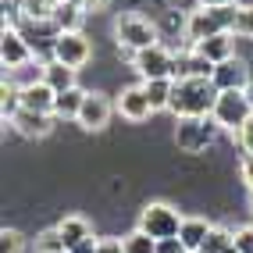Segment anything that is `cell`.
<instances>
[{"label": "cell", "mask_w": 253, "mask_h": 253, "mask_svg": "<svg viewBox=\"0 0 253 253\" xmlns=\"http://www.w3.org/2000/svg\"><path fill=\"white\" fill-rule=\"evenodd\" d=\"M217 89L214 79H175V93H171V111L175 118H211L217 104Z\"/></svg>", "instance_id": "6da1fadb"}, {"label": "cell", "mask_w": 253, "mask_h": 253, "mask_svg": "<svg viewBox=\"0 0 253 253\" xmlns=\"http://www.w3.org/2000/svg\"><path fill=\"white\" fill-rule=\"evenodd\" d=\"M235 18H239V7H196L185 22V40L193 46L204 43L211 36H221V32H235Z\"/></svg>", "instance_id": "7a4b0ae2"}, {"label": "cell", "mask_w": 253, "mask_h": 253, "mask_svg": "<svg viewBox=\"0 0 253 253\" xmlns=\"http://www.w3.org/2000/svg\"><path fill=\"white\" fill-rule=\"evenodd\" d=\"M211 118H214L217 128L239 136V132L246 128V122L253 118V100H250V93H246V89H225V93H217V104H214Z\"/></svg>", "instance_id": "3957f363"}, {"label": "cell", "mask_w": 253, "mask_h": 253, "mask_svg": "<svg viewBox=\"0 0 253 253\" xmlns=\"http://www.w3.org/2000/svg\"><path fill=\"white\" fill-rule=\"evenodd\" d=\"M182 221L185 217L171 207V204H164V200H154V204H146L139 211V232H146L150 239H178V232H182Z\"/></svg>", "instance_id": "277c9868"}, {"label": "cell", "mask_w": 253, "mask_h": 253, "mask_svg": "<svg viewBox=\"0 0 253 253\" xmlns=\"http://www.w3.org/2000/svg\"><path fill=\"white\" fill-rule=\"evenodd\" d=\"M114 36H118V43L125 50L139 54V50L157 46V25L150 18H143V14H136V11H122L114 18Z\"/></svg>", "instance_id": "5b68a950"}, {"label": "cell", "mask_w": 253, "mask_h": 253, "mask_svg": "<svg viewBox=\"0 0 253 253\" xmlns=\"http://www.w3.org/2000/svg\"><path fill=\"white\" fill-rule=\"evenodd\" d=\"M217 136V125L214 118H178V128H175V143L178 150L185 154H200V150H207Z\"/></svg>", "instance_id": "8992f818"}, {"label": "cell", "mask_w": 253, "mask_h": 253, "mask_svg": "<svg viewBox=\"0 0 253 253\" xmlns=\"http://www.w3.org/2000/svg\"><path fill=\"white\" fill-rule=\"evenodd\" d=\"M132 68L139 72L143 82H150V79H175V54L157 43V46H150V50L132 54Z\"/></svg>", "instance_id": "52a82bcc"}, {"label": "cell", "mask_w": 253, "mask_h": 253, "mask_svg": "<svg viewBox=\"0 0 253 253\" xmlns=\"http://www.w3.org/2000/svg\"><path fill=\"white\" fill-rule=\"evenodd\" d=\"M50 57L79 72L82 64L93 57V46H89V40L82 36V32H61V36L54 40V46H50Z\"/></svg>", "instance_id": "ba28073f"}, {"label": "cell", "mask_w": 253, "mask_h": 253, "mask_svg": "<svg viewBox=\"0 0 253 253\" xmlns=\"http://www.w3.org/2000/svg\"><path fill=\"white\" fill-rule=\"evenodd\" d=\"M0 61H4L7 72H14V68H22V64L32 61V43L25 40V32L4 25V32H0Z\"/></svg>", "instance_id": "9c48e42d"}, {"label": "cell", "mask_w": 253, "mask_h": 253, "mask_svg": "<svg viewBox=\"0 0 253 253\" xmlns=\"http://www.w3.org/2000/svg\"><path fill=\"white\" fill-rule=\"evenodd\" d=\"M111 114H114V104L104 93H86V104L79 111V125L86 132H100V128H107Z\"/></svg>", "instance_id": "30bf717a"}, {"label": "cell", "mask_w": 253, "mask_h": 253, "mask_svg": "<svg viewBox=\"0 0 253 253\" xmlns=\"http://www.w3.org/2000/svg\"><path fill=\"white\" fill-rule=\"evenodd\" d=\"M11 128L18 132V136H25V139H43V136H50V128H54V114H46V111H18L11 118Z\"/></svg>", "instance_id": "8fae6325"}, {"label": "cell", "mask_w": 253, "mask_h": 253, "mask_svg": "<svg viewBox=\"0 0 253 253\" xmlns=\"http://www.w3.org/2000/svg\"><path fill=\"white\" fill-rule=\"evenodd\" d=\"M214 86L217 89H250V68H246V61H239V57H228V61H221V64H214Z\"/></svg>", "instance_id": "7c38bea8"}, {"label": "cell", "mask_w": 253, "mask_h": 253, "mask_svg": "<svg viewBox=\"0 0 253 253\" xmlns=\"http://www.w3.org/2000/svg\"><path fill=\"white\" fill-rule=\"evenodd\" d=\"M118 114L128 118V122H146L150 114H154V107H150V100H146V89H143V82L139 86H128L122 89V96H118Z\"/></svg>", "instance_id": "4fadbf2b"}, {"label": "cell", "mask_w": 253, "mask_h": 253, "mask_svg": "<svg viewBox=\"0 0 253 253\" xmlns=\"http://www.w3.org/2000/svg\"><path fill=\"white\" fill-rule=\"evenodd\" d=\"M204 61H211V64H221V61H228V57H235V32H221V36H211V40H204V43H196L193 46Z\"/></svg>", "instance_id": "5bb4252c"}, {"label": "cell", "mask_w": 253, "mask_h": 253, "mask_svg": "<svg viewBox=\"0 0 253 253\" xmlns=\"http://www.w3.org/2000/svg\"><path fill=\"white\" fill-rule=\"evenodd\" d=\"M211 228H214V225L207 221V217H185L178 239H182V246L189 250V253H200V246H204V239L211 235Z\"/></svg>", "instance_id": "9a60e30c"}, {"label": "cell", "mask_w": 253, "mask_h": 253, "mask_svg": "<svg viewBox=\"0 0 253 253\" xmlns=\"http://www.w3.org/2000/svg\"><path fill=\"white\" fill-rule=\"evenodd\" d=\"M54 100L57 93L46 86V82H36V86H25L22 89V107L25 111H46V114H54Z\"/></svg>", "instance_id": "2e32d148"}, {"label": "cell", "mask_w": 253, "mask_h": 253, "mask_svg": "<svg viewBox=\"0 0 253 253\" xmlns=\"http://www.w3.org/2000/svg\"><path fill=\"white\" fill-rule=\"evenodd\" d=\"M82 104H86V93H82L79 86L75 89H64V93H57V100H54V118L57 122H79V111H82Z\"/></svg>", "instance_id": "e0dca14e"}, {"label": "cell", "mask_w": 253, "mask_h": 253, "mask_svg": "<svg viewBox=\"0 0 253 253\" xmlns=\"http://www.w3.org/2000/svg\"><path fill=\"white\" fill-rule=\"evenodd\" d=\"M43 82L54 93H64V89H75V68H68V64H61L50 57L46 61V68H43Z\"/></svg>", "instance_id": "ac0fdd59"}, {"label": "cell", "mask_w": 253, "mask_h": 253, "mask_svg": "<svg viewBox=\"0 0 253 253\" xmlns=\"http://www.w3.org/2000/svg\"><path fill=\"white\" fill-rule=\"evenodd\" d=\"M82 18H86V7L79 4V0H72V4L64 7H54V29L57 32H82Z\"/></svg>", "instance_id": "d6986e66"}, {"label": "cell", "mask_w": 253, "mask_h": 253, "mask_svg": "<svg viewBox=\"0 0 253 253\" xmlns=\"http://www.w3.org/2000/svg\"><path fill=\"white\" fill-rule=\"evenodd\" d=\"M143 89H146V100L154 107V114L168 111L171 107V93H175V79H150V82H143Z\"/></svg>", "instance_id": "ffe728a7"}, {"label": "cell", "mask_w": 253, "mask_h": 253, "mask_svg": "<svg viewBox=\"0 0 253 253\" xmlns=\"http://www.w3.org/2000/svg\"><path fill=\"white\" fill-rule=\"evenodd\" d=\"M57 232H61L64 246L72 250L75 243H82V239H89V235H93V225H89L82 214H68V217H64V221L57 225Z\"/></svg>", "instance_id": "44dd1931"}, {"label": "cell", "mask_w": 253, "mask_h": 253, "mask_svg": "<svg viewBox=\"0 0 253 253\" xmlns=\"http://www.w3.org/2000/svg\"><path fill=\"white\" fill-rule=\"evenodd\" d=\"M18 111H22V89L4 79V89H0V114H4V122L11 125V118L18 114Z\"/></svg>", "instance_id": "7402d4cb"}, {"label": "cell", "mask_w": 253, "mask_h": 253, "mask_svg": "<svg viewBox=\"0 0 253 253\" xmlns=\"http://www.w3.org/2000/svg\"><path fill=\"white\" fill-rule=\"evenodd\" d=\"M43 68H46V64H22V68H14L11 75H7V82H14V86H18V89H25V86H36V82H43Z\"/></svg>", "instance_id": "603a6c76"}, {"label": "cell", "mask_w": 253, "mask_h": 253, "mask_svg": "<svg viewBox=\"0 0 253 253\" xmlns=\"http://www.w3.org/2000/svg\"><path fill=\"white\" fill-rule=\"evenodd\" d=\"M232 246H235V232H228V228H211V235L204 239L200 253H228Z\"/></svg>", "instance_id": "cb8c5ba5"}, {"label": "cell", "mask_w": 253, "mask_h": 253, "mask_svg": "<svg viewBox=\"0 0 253 253\" xmlns=\"http://www.w3.org/2000/svg\"><path fill=\"white\" fill-rule=\"evenodd\" d=\"M18 7L25 14V22H50L54 18V7L46 0H18Z\"/></svg>", "instance_id": "d4e9b609"}, {"label": "cell", "mask_w": 253, "mask_h": 253, "mask_svg": "<svg viewBox=\"0 0 253 253\" xmlns=\"http://www.w3.org/2000/svg\"><path fill=\"white\" fill-rule=\"evenodd\" d=\"M125 253H157V239H150L146 232H132L125 235Z\"/></svg>", "instance_id": "484cf974"}, {"label": "cell", "mask_w": 253, "mask_h": 253, "mask_svg": "<svg viewBox=\"0 0 253 253\" xmlns=\"http://www.w3.org/2000/svg\"><path fill=\"white\" fill-rule=\"evenodd\" d=\"M61 250H68V246H64V239H61L57 228H46L40 239H36V253H61Z\"/></svg>", "instance_id": "4316f807"}, {"label": "cell", "mask_w": 253, "mask_h": 253, "mask_svg": "<svg viewBox=\"0 0 253 253\" xmlns=\"http://www.w3.org/2000/svg\"><path fill=\"white\" fill-rule=\"evenodd\" d=\"M0 253H25V235L14 228H4L0 232Z\"/></svg>", "instance_id": "83f0119b"}, {"label": "cell", "mask_w": 253, "mask_h": 253, "mask_svg": "<svg viewBox=\"0 0 253 253\" xmlns=\"http://www.w3.org/2000/svg\"><path fill=\"white\" fill-rule=\"evenodd\" d=\"M235 36L253 40V4H250V7H239V18H235Z\"/></svg>", "instance_id": "f1b7e54d"}, {"label": "cell", "mask_w": 253, "mask_h": 253, "mask_svg": "<svg viewBox=\"0 0 253 253\" xmlns=\"http://www.w3.org/2000/svg\"><path fill=\"white\" fill-rule=\"evenodd\" d=\"M235 250H239V253H253V225L235 228Z\"/></svg>", "instance_id": "f546056e"}, {"label": "cell", "mask_w": 253, "mask_h": 253, "mask_svg": "<svg viewBox=\"0 0 253 253\" xmlns=\"http://www.w3.org/2000/svg\"><path fill=\"white\" fill-rule=\"evenodd\" d=\"M96 253H125V239H118V235H104V239L96 243Z\"/></svg>", "instance_id": "4dcf8cb0"}, {"label": "cell", "mask_w": 253, "mask_h": 253, "mask_svg": "<svg viewBox=\"0 0 253 253\" xmlns=\"http://www.w3.org/2000/svg\"><path fill=\"white\" fill-rule=\"evenodd\" d=\"M235 139H239L243 154H253V118L246 122V128H243V132H239V136H235Z\"/></svg>", "instance_id": "1f68e13d"}, {"label": "cell", "mask_w": 253, "mask_h": 253, "mask_svg": "<svg viewBox=\"0 0 253 253\" xmlns=\"http://www.w3.org/2000/svg\"><path fill=\"white\" fill-rule=\"evenodd\" d=\"M239 175H243V182L253 189V154H243V161H239Z\"/></svg>", "instance_id": "d6a6232c"}, {"label": "cell", "mask_w": 253, "mask_h": 253, "mask_svg": "<svg viewBox=\"0 0 253 253\" xmlns=\"http://www.w3.org/2000/svg\"><path fill=\"white\" fill-rule=\"evenodd\" d=\"M157 253H189L182 246V239H164V243H157Z\"/></svg>", "instance_id": "836d02e7"}, {"label": "cell", "mask_w": 253, "mask_h": 253, "mask_svg": "<svg viewBox=\"0 0 253 253\" xmlns=\"http://www.w3.org/2000/svg\"><path fill=\"white\" fill-rule=\"evenodd\" d=\"M96 243H100V239H93V235H89V239L75 243V246H72V253H96Z\"/></svg>", "instance_id": "e575fe53"}, {"label": "cell", "mask_w": 253, "mask_h": 253, "mask_svg": "<svg viewBox=\"0 0 253 253\" xmlns=\"http://www.w3.org/2000/svg\"><path fill=\"white\" fill-rule=\"evenodd\" d=\"M79 4H82V7H86V11H100V7H107V4H111V0H79Z\"/></svg>", "instance_id": "d590c367"}, {"label": "cell", "mask_w": 253, "mask_h": 253, "mask_svg": "<svg viewBox=\"0 0 253 253\" xmlns=\"http://www.w3.org/2000/svg\"><path fill=\"white\" fill-rule=\"evenodd\" d=\"M235 0H200V7H232Z\"/></svg>", "instance_id": "8d00e7d4"}, {"label": "cell", "mask_w": 253, "mask_h": 253, "mask_svg": "<svg viewBox=\"0 0 253 253\" xmlns=\"http://www.w3.org/2000/svg\"><path fill=\"white\" fill-rule=\"evenodd\" d=\"M50 7H64V4H72V0H46Z\"/></svg>", "instance_id": "74e56055"}, {"label": "cell", "mask_w": 253, "mask_h": 253, "mask_svg": "<svg viewBox=\"0 0 253 253\" xmlns=\"http://www.w3.org/2000/svg\"><path fill=\"white\" fill-rule=\"evenodd\" d=\"M246 93H250V100H253V82H250V89H246Z\"/></svg>", "instance_id": "f35d334b"}, {"label": "cell", "mask_w": 253, "mask_h": 253, "mask_svg": "<svg viewBox=\"0 0 253 253\" xmlns=\"http://www.w3.org/2000/svg\"><path fill=\"white\" fill-rule=\"evenodd\" d=\"M250 211H253V189H250Z\"/></svg>", "instance_id": "ab89813d"}, {"label": "cell", "mask_w": 253, "mask_h": 253, "mask_svg": "<svg viewBox=\"0 0 253 253\" xmlns=\"http://www.w3.org/2000/svg\"><path fill=\"white\" fill-rule=\"evenodd\" d=\"M61 253H72V250H61Z\"/></svg>", "instance_id": "60d3db41"}]
</instances>
